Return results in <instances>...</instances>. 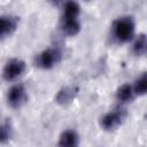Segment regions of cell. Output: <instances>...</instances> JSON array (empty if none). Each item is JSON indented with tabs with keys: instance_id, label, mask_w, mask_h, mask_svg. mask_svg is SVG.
Instances as JSON below:
<instances>
[{
	"instance_id": "6da1fadb",
	"label": "cell",
	"mask_w": 147,
	"mask_h": 147,
	"mask_svg": "<svg viewBox=\"0 0 147 147\" xmlns=\"http://www.w3.org/2000/svg\"><path fill=\"white\" fill-rule=\"evenodd\" d=\"M80 7L76 1H67L63 3L61 16V30L67 36H76L80 31Z\"/></svg>"
},
{
	"instance_id": "7a4b0ae2",
	"label": "cell",
	"mask_w": 147,
	"mask_h": 147,
	"mask_svg": "<svg viewBox=\"0 0 147 147\" xmlns=\"http://www.w3.org/2000/svg\"><path fill=\"white\" fill-rule=\"evenodd\" d=\"M136 23L131 16H121L114 21L111 26V36L116 42L124 44L130 41L134 36Z\"/></svg>"
},
{
	"instance_id": "3957f363",
	"label": "cell",
	"mask_w": 147,
	"mask_h": 147,
	"mask_svg": "<svg viewBox=\"0 0 147 147\" xmlns=\"http://www.w3.org/2000/svg\"><path fill=\"white\" fill-rule=\"evenodd\" d=\"M126 116L127 113L125 108L116 107L100 118V126L106 131H114L124 123Z\"/></svg>"
},
{
	"instance_id": "277c9868",
	"label": "cell",
	"mask_w": 147,
	"mask_h": 147,
	"mask_svg": "<svg viewBox=\"0 0 147 147\" xmlns=\"http://www.w3.org/2000/svg\"><path fill=\"white\" fill-rule=\"evenodd\" d=\"M62 59V52L57 47H49L40 52L36 56V65L41 69H52L54 68Z\"/></svg>"
},
{
	"instance_id": "5b68a950",
	"label": "cell",
	"mask_w": 147,
	"mask_h": 147,
	"mask_svg": "<svg viewBox=\"0 0 147 147\" xmlns=\"http://www.w3.org/2000/svg\"><path fill=\"white\" fill-rule=\"evenodd\" d=\"M26 70V64L23 60L14 57L7 61L2 69V77L6 82H15L21 78Z\"/></svg>"
},
{
	"instance_id": "8992f818",
	"label": "cell",
	"mask_w": 147,
	"mask_h": 147,
	"mask_svg": "<svg viewBox=\"0 0 147 147\" xmlns=\"http://www.w3.org/2000/svg\"><path fill=\"white\" fill-rule=\"evenodd\" d=\"M28 99L26 90L22 84L13 85L7 93V103L11 108H21Z\"/></svg>"
},
{
	"instance_id": "52a82bcc",
	"label": "cell",
	"mask_w": 147,
	"mask_h": 147,
	"mask_svg": "<svg viewBox=\"0 0 147 147\" xmlns=\"http://www.w3.org/2000/svg\"><path fill=\"white\" fill-rule=\"evenodd\" d=\"M18 26V17L14 15H0V39L10 37Z\"/></svg>"
},
{
	"instance_id": "ba28073f",
	"label": "cell",
	"mask_w": 147,
	"mask_h": 147,
	"mask_svg": "<svg viewBox=\"0 0 147 147\" xmlns=\"http://www.w3.org/2000/svg\"><path fill=\"white\" fill-rule=\"evenodd\" d=\"M79 137L75 130H65L61 133L57 147H78Z\"/></svg>"
},
{
	"instance_id": "9c48e42d",
	"label": "cell",
	"mask_w": 147,
	"mask_h": 147,
	"mask_svg": "<svg viewBox=\"0 0 147 147\" xmlns=\"http://www.w3.org/2000/svg\"><path fill=\"white\" fill-rule=\"evenodd\" d=\"M134 98H136V94H134V91H133V87L131 84L122 85L116 92V99L119 103L131 102Z\"/></svg>"
},
{
	"instance_id": "30bf717a",
	"label": "cell",
	"mask_w": 147,
	"mask_h": 147,
	"mask_svg": "<svg viewBox=\"0 0 147 147\" xmlns=\"http://www.w3.org/2000/svg\"><path fill=\"white\" fill-rule=\"evenodd\" d=\"M76 95H77V88H75L72 86L63 87L61 91H59V93L56 95V102H59L61 105H67V103L71 102Z\"/></svg>"
},
{
	"instance_id": "8fae6325",
	"label": "cell",
	"mask_w": 147,
	"mask_h": 147,
	"mask_svg": "<svg viewBox=\"0 0 147 147\" xmlns=\"http://www.w3.org/2000/svg\"><path fill=\"white\" fill-rule=\"evenodd\" d=\"M146 48H147V40H146V36L144 33H140L133 45H132V52L134 53V55L137 56H142L146 54Z\"/></svg>"
},
{
	"instance_id": "7c38bea8",
	"label": "cell",
	"mask_w": 147,
	"mask_h": 147,
	"mask_svg": "<svg viewBox=\"0 0 147 147\" xmlns=\"http://www.w3.org/2000/svg\"><path fill=\"white\" fill-rule=\"evenodd\" d=\"M132 87H133L136 96H140V95L146 94V91H147V76H146V74H142L132 84Z\"/></svg>"
},
{
	"instance_id": "4fadbf2b",
	"label": "cell",
	"mask_w": 147,
	"mask_h": 147,
	"mask_svg": "<svg viewBox=\"0 0 147 147\" xmlns=\"http://www.w3.org/2000/svg\"><path fill=\"white\" fill-rule=\"evenodd\" d=\"M11 138V126L9 122L0 123V144L9 141Z\"/></svg>"
}]
</instances>
